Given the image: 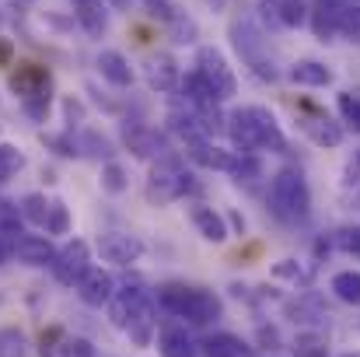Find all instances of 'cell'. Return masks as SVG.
Returning <instances> with one entry per match:
<instances>
[{"label":"cell","instance_id":"cell-1","mask_svg":"<svg viewBox=\"0 0 360 357\" xmlns=\"http://www.w3.org/2000/svg\"><path fill=\"white\" fill-rule=\"evenodd\" d=\"M154 315H158V301H154V294L143 284H129L126 280L122 287H116V294L109 301V319L136 347H147L150 344L154 326H158Z\"/></svg>","mask_w":360,"mask_h":357},{"label":"cell","instance_id":"cell-2","mask_svg":"<svg viewBox=\"0 0 360 357\" xmlns=\"http://www.w3.org/2000/svg\"><path fill=\"white\" fill-rule=\"evenodd\" d=\"M224 130L231 133V144L238 147L241 154H252V151H269V154H280L287 151V137L280 130L276 116L262 106H241L235 109Z\"/></svg>","mask_w":360,"mask_h":357},{"label":"cell","instance_id":"cell-3","mask_svg":"<svg viewBox=\"0 0 360 357\" xmlns=\"http://www.w3.org/2000/svg\"><path fill=\"white\" fill-rule=\"evenodd\" d=\"M165 312H172L175 319H186L193 326H210L214 319H221V298L203 291V287H182V284H165L154 298Z\"/></svg>","mask_w":360,"mask_h":357},{"label":"cell","instance_id":"cell-4","mask_svg":"<svg viewBox=\"0 0 360 357\" xmlns=\"http://www.w3.org/2000/svg\"><path fill=\"white\" fill-rule=\"evenodd\" d=\"M269 207L283 221H304L308 211H311V189H308L304 175L294 172V168L276 172L273 182H269Z\"/></svg>","mask_w":360,"mask_h":357},{"label":"cell","instance_id":"cell-5","mask_svg":"<svg viewBox=\"0 0 360 357\" xmlns=\"http://www.w3.org/2000/svg\"><path fill=\"white\" fill-rule=\"evenodd\" d=\"M193 189V172H186V165L179 158H158V165L150 168L147 179V196L154 203H172L179 196H186Z\"/></svg>","mask_w":360,"mask_h":357},{"label":"cell","instance_id":"cell-6","mask_svg":"<svg viewBox=\"0 0 360 357\" xmlns=\"http://www.w3.org/2000/svg\"><path fill=\"white\" fill-rule=\"evenodd\" d=\"M196 74L210 84V92L217 95V102L235 99V92H238V77H235V70L228 67V60H224L221 49H214V46H200V49H196Z\"/></svg>","mask_w":360,"mask_h":357},{"label":"cell","instance_id":"cell-7","mask_svg":"<svg viewBox=\"0 0 360 357\" xmlns=\"http://www.w3.org/2000/svg\"><path fill=\"white\" fill-rule=\"evenodd\" d=\"M91 270V245L84 238H74L67 242L63 249H56V259H53V273L63 287H77V280Z\"/></svg>","mask_w":360,"mask_h":357},{"label":"cell","instance_id":"cell-8","mask_svg":"<svg viewBox=\"0 0 360 357\" xmlns=\"http://www.w3.org/2000/svg\"><path fill=\"white\" fill-rule=\"evenodd\" d=\"M231 35H235V46H238V53L245 56V63H248L262 81H276V77H280L276 67H273V60H262V56H259L262 39H259V32H255L248 21H235V25H231Z\"/></svg>","mask_w":360,"mask_h":357},{"label":"cell","instance_id":"cell-9","mask_svg":"<svg viewBox=\"0 0 360 357\" xmlns=\"http://www.w3.org/2000/svg\"><path fill=\"white\" fill-rule=\"evenodd\" d=\"M77 298L88 305V308H102V305H109L112 301V294H116V280H112V273L109 270H102V266H91L81 280H77Z\"/></svg>","mask_w":360,"mask_h":357},{"label":"cell","instance_id":"cell-10","mask_svg":"<svg viewBox=\"0 0 360 357\" xmlns=\"http://www.w3.org/2000/svg\"><path fill=\"white\" fill-rule=\"evenodd\" d=\"M98 256L105 263H116V266H129L143 256V242L136 235H126V232H105L98 238Z\"/></svg>","mask_w":360,"mask_h":357},{"label":"cell","instance_id":"cell-11","mask_svg":"<svg viewBox=\"0 0 360 357\" xmlns=\"http://www.w3.org/2000/svg\"><path fill=\"white\" fill-rule=\"evenodd\" d=\"M11 252L18 256V263H25V266H53V259H56V245L49 242L46 235H21L11 238Z\"/></svg>","mask_w":360,"mask_h":357},{"label":"cell","instance_id":"cell-12","mask_svg":"<svg viewBox=\"0 0 360 357\" xmlns=\"http://www.w3.org/2000/svg\"><path fill=\"white\" fill-rule=\"evenodd\" d=\"M158 354L161 357H200V344L189 337L182 322H165L158 333Z\"/></svg>","mask_w":360,"mask_h":357},{"label":"cell","instance_id":"cell-13","mask_svg":"<svg viewBox=\"0 0 360 357\" xmlns=\"http://www.w3.org/2000/svg\"><path fill=\"white\" fill-rule=\"evenodd\" d=\"M186 147H189V158L196 165L210 168V172H231L235 161H238V151H228L214 140H196V144H186Z\"/></svg>","mask_w":360,"mask_h":357},{"label":"cell","instance_id":"cell-14","mask_svg":"<svg viewBox=\"0 0 360 357\" xmlns=\"http://www.w3.org/2000/svg\"><path fill=\"white\" fill-rule=\"evenodd\" d=\"M179 63H175V56L172 53H154L150 60H147V84L154 88V92H161V95H168V92H175L179 88Z\"/></svg>","mask_w":360,"mask_h":357},{"label":"cell","instance_id":"cell-15","mask_svg":"<svg viewBox=\"0 0 360 357\" xmlns=\"http://www.w3.org/2000/svg\"><path fill=\"white\" fill-rule=\"evenodd\" d=\"M95 67H98V74L112 84V88H129L133 84V67H129V60L122 56L120 49H102L98 53V60H95Z\"/></svg>","mask_w":360,"mask_h":357},{"label":"cell","instance_id":"cell-16","mask_svg":"<svg viewBox=\"0 0 360 357\" xmlns=\"http://www.w3.org/2000/svg\"><path fill=\"white\" fill-rule=\"evenodd\" d=\"M200 354L203 357H252V347L241 337H235V333H210L200 344Z\"/></svg>","mask_w":360,"mask_h":357},{"label":"cell","instance_id":"cell-17","mask_svg":"<svg viewBox=\"0 0 360 357\" xmlns=\"http://www.w3.org/2000/svg\"><path fill=\"white\" fill-rule=\"evenodd\" d=\"M287 77L294 84H301V88H329L333 84V70L326 63H319V60H297L287 70Z\"/></svg>","mask_w":360,"mask_h":357},{"label":"cell","instance_id":"cell-18","mask_svg":"<svg viewBox=\"0 0 360 357\" xmlns=\"http://www.w3.org/2000/svg\"><path fill=\"white\" fill-rule=\"evenodd\" d=\"M193 225H196V232L207 238V242H214V245H221V242H228V221H224V214H217L214 207H193Z\"/></svg>","mask_w":360,"mask_h":357},{"label":"cell","instance_id":"cell-19","mask_svg":"<svg viewBox=\"0 0 360 357\" xmlns=\"http://www.w3.org/2000/svg\"><path fill=\"white\" fill-rule=\"evenodd\" d=\"M122 137H126V147L136 154V158H161V151H165V140L154 133V130H147V126H126L122 130Z\"/></svg>","mask_w":360,"mask_h":357},{"label":"cell","instance_id":"cell-20","mask_svg":"<svg viewBox=\"0 0 360 357\" xmlns=\"http://www.w3.org/2000/svg\"><path fill=\"white\" fill-rule=\"evenodd\" d=\"M301 130H304L315 144H322V147H340V144H343V126L333 123L329 116H322V113H315L311 119H304Z\"/></svg>","mask_w":360,"mask_h":357},{"label":"cell","instance_id":"cell-21","mask_svg":"<svg viewBox=\"0 0 360 357\" xmlns=\"http://www.w3.org/2000/svg\"><path fill=\"white\" fill-rule=\"evenodd\" d=\"M340 0H319L315 4V11H308L311 14V28H315V35L322 39V42H329L333 35H336V21H340Z\"/></svg>","mask_w":360,"mask_h":357},{"label":"cell","instance_id":"cell-22","mask_svg":"<svg viewBox=\"0 0 360 357\" xmlns=\"http://www.w3.org/2000/svg\"><path fill=\"white\" fill-rule=\"evenodd\" d=\"M74 18L81 21V28L88 35H102L105 32V11H102V0H74Z\"/></svg>","mask_w":360,"mask_h":357},{"label":"cell","instance_id":"cell-23","mask_svg":"<svg viewBox=\"0 0 360 357\" xmlns=\"http://www.w3.org/2000/svg\"><path fill=\"white\" fill-rule=\"evenodd\" d=\"M333 294L343 301V305H354L360 308V273L357 270H340L336 277H333Z\"/></svg>","mask_w":360,"mask_h":357},{"label":"cell","instance_id":"cell-24","mask_svg":"<svg viewBox=\"0 0 360 357\" xmlns=\"http://www.w3.org/2000/svg\"><path fill=\"white\" fill-rule=\"evenodd\" d=\"M49 102H53V88H49V81H46V84H39L35 92H28V95L21 99V109L35 119V123H46V116H49Z\"/></svg>","mask_w":360,"mask_h":357},{"label":"cell","instance_id":"cell-25","mask_svg":"<svg viewBox=\"0 0 360 357\" xmlns=\"http://www.w3.org/2000/svg\"><path fill=\"white\" fill-rule=\"evenodd\" d=\"M276 21H280V28H301L308 21V4L304 0H276Z\"/></svg>","mask_w":360,"mask_h":357},{"label":"cell","instance_id":"cell-26","mask_svg":"<svg viewBox=\"0 0 360 357\" xmlns=\"http://www.w3.org/2000/svg\"><path fill=\"white\" fill-rule=\"evenodd\" d=\"M294 354L297 357H329V344H326V337H322V333L304 330V333H297V337H294Z\"/></svg>","mask_w":360,"mask_h":357},{"label":"cell","instance_id":"cell-27","mask_svg":"<svg viewBox=\"0 0 360 357\" xmlns=\"http://www.w3.org/2000/svg\"><path fill=\"white\" fill-rule=\"evenodd\" d=\"M18 207H21V218H25L28 225H35V228L46 225V214H49V200H46V193H28Z\"/></svg>","mask_w":360,"mask_h":357},{"label":"cell","instance_id":"cell-28","mask_svg":"<svg viewBox=\"0 0 360 357\" xmlns=\"http://www.w3.org/2000/svg\"><path fill=\"white\" fill-rule=\"evenodd\" d=\"M21 168H25V154H21V147H18V144L0 140V182L14 179Z\"/></svg>","mask_w":360,"mask_h":357},{"label":"cell","instance_id":"cell-29","mask_svg":"<svg viewBox=\"0 0 360 357\" xmlns=\"http://www.w3.org/2000/svg\"><path fill=\"white\" fill-rule=\"evenodd\" d=\"M336 35L360 42V4H343L340 7V21H336Z\"/></svg>","mask_w":360,"mask_h":357},{"label":"cell","instance_id":"cell-30","mask_svg":"<svg viewBox=\"0 0 360 357\" xmlns=\"http://www.w3.org/2000/svg\"><path fill=\"white\" fill-rule=\"evenodd\" d=\"M46 235H67L70 232V211L63 200H49V214H46Z\"/></svg>","mask_w":360,"mask_h":357},{"label":"cell","instance_id":"cell-31","mask_svg":"<svg viewBox=\"0 0 360 357\" xmlns=\"http://www.w3.org/2000/svg\"><path fill=\"white\" fill-rule=\"evenodd\" d=\"M102 189L105 193H112V196H120V193H126V186H129V179H126V168H122L120 161H105L102 165Z\"/></svg>","mask_w":360,"mask_h":357},{"label":"cell","instance_id":"cell-32","mask_svg":"<svg viewBox=\"0 0 360 357\" xmlns=\"http://www.w3.org/2000/svg\"><path fill=\"white\" fill-rule=\"evenodd\" d=\"M0 357H28V340L21 330H14V326L0 330Z\"/></svg>","mask_w":360,"mask_h":357},{"label":"cell","instance_id":"cell-33","mask_svg":"<svg viewBox=\"0 0 360 357\" xmlns=\"http://www.w3.org/2000/svg\"><path fill=\"white\" fill-rule=\"evenodd\" d=\"M21 225H25L21 207H18V203H11V200H0V235L18 238L21 235Z\"/></svg>","mask_w":360,"mask_h":357},{"label":"cell","instance_id":"cell-34","mask_svg":"<svg viewBox=\"0 0 360 357\" xmlns=\"http://www.w3.org/2000/svg\"><path fill=\"white\" fill-rule=\"evenodd\" d=\"M42 357H70V340L60 330L42 333Z\"/></svg>","mask_w":360,"mask_h":357},{"label":"cell","instance_id":"cell-35","mask_svg":"<svg viewBox=\"0 0 360 357\" xmlns=\"http://www.w3.org/2000/svg\"><path fill=\"white\" fill-rule=\"evenodd\" d=\"M231 175H235L238 182H252V179H259V175H262V161H259V158H252V154H241V151H238V161H235Z\"/></svg>","mask_w":360,"mask_h":357},{"label":"cell","instance_id":"cell-36","mask_svg":"<svg viewBox=\"0 0 360 357\" xmlns=\"http://www.w3.org/2000/svg\"><path fill=\"white\" fill-rule=\"evenodd\" d=\"M340 116H343V123H347L354 133H360V99L357 95H340Z\"/></svg>","mask_w":360,"mask_h":357},{"label":"cell","instance_id":"cell-37","mask_svg":"<svg viewBox=\"0 0 360 357\" xmlns=\"http://www.w3.org/2000/svg\"><path fill=\"white\" fill-rule=\"evenodd\" d=\"M168 25H172V32H175V42H196V25H193V18L175 14Z\"/></svg>","mask_w":360,"mask_h":357},{"label":"cell","instance_id":"cell-38","mask_svg":"<svg viewBox=\"0 0 360 357\" xmlns=\"http://www.w3.org/2000/svg\"><path fill=\"white\" fill-rule=\"evenodd\" d=\"M143 11L158 21H172L175 18V4L172 0H143Z\"/></svg>","mask_w":360,"mask_h":357},{"label":"cell","instance_id":"cell-39","mask_svg":"<svg viewBox=\"0 0 360 357\" xmlns=\"http://www.w3.org/2000/svg\"><path fill=\"white\" fill-rule=\"evenodd\" d=\"M336 245H340L343 252L360 256V228H340V232H336Z\"/></svg>","mask_w":360,"mask_h":357},{"label":"cell","instance_id":"cell-40","mask_svg":"<svg viewBox=\"0 0 360 357\" xmlns=\"http://www.w3.org/2000/svg\"><path fill=\"white\" fill-rule=\"evenodd\" d=\"M77 151H84V154H109V140L88 130V133H84V144H81Z\"/></svg>","mask_w":360,"mask_h":357},{"label":"cell","instance_id":"cell-41","mask_svg":"<svg viewBox=\"0 0 360 357\" xmlns=\"http://www.w3.org/2000/svg\"><path fill=\"white\" fill-rule=\"evenodd\" d=\"M70 357H95V347H91L88 340L74 337V340H70Z\"/></svg>","mask_w":360,"mask_h":357},{"label":"cell","instance_id":"cell-42","mask_svg":"<svg viewBox=\"0 0 360 357\" xmlns=\"http://www.w3.org/2000/svg\"><path fill=\"white\" fill-rule=\"evenodd\" d=\"M347 175H350L347 182H354V175H360V151H357V158H354V161L347 165Z\"/></svg>","mask_w":360,"mask_h":357},{"label":"cell","instance_id":"cell-43","mask_svg":"<svg viewBox=\"0 0 360 357\" xmlns=\"http://www.w3.org/2000/svg\"><path fill=\"white\" fill-rule=\"evenodd\" d=\"M109 4H112L116 11H126V7H129V0H109Z\"/></svg>","mask_w":360,"mask_h":357},{"label":"cell","instance_id":"cell-44","mask_svg":"<svg viewBox=\"0 0 360 357\" xmlns=\"http://www.w3.org/2000/svg\"><path fill=\"white\" fill-rule=\"evenodd\" d=\"M4 259H7V245L0 242V266H4Z\"/></svg>","mask_w":360,"mask_h":357}]
</instances>
